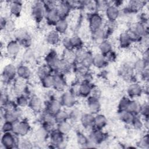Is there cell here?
I'll return each mask as SVG.
<instances>
[{"label":"cell","mask_w":149,"mask_h":149,"mask_svg":"<svg viewBox=\"0 0 149 149\" xmlns=\"http://www.w3.org/2000/svg\"><path fill=\"white\" fill-rule=\"evenodd\" d=\"M20 137L13 132L3 133L1 138V146L5 149L18 148Z\"/></svg>","instance_id":"cell-1"},{"label":"cell","mask_w":149,"mask_h":149,"mask_svg":"<svg viewBox=\"0 0 149 149\" xmlns=\"http://www.w3.org/2000/svg\"><path fill=\"white\" fill-rule=\"evenodd\" d=\"M88 27L90 32L92 33L104 27V22L102 16L97 12L90 13L88 17Z\"/></svg>","instance_id":"cell-2"},{"label":"cell","mask_w":149,"mask_h":149,"mask_svg":"<svg viewBox=\"0 0 149 149\" xmlns=\"http://www.w3.org/2000/svg\"><path fill=\"white\" fill-rule=\"evenodd\" d=\"M47 9L42 1H35L31 8V14L34 20L40 23L45 19Z\"/></svg>","instance_id":"cell-3"},{"label":"cell","mask_w":149,"mask_h":149,"mask_svg":"<svg viewBox=\"0 0 149 149\" xmlns=\"http://www.w3.org/2000/svg\"><path fill=\"white\" fill-rule=\"evenodd\" d=\"M3 109V113L2 117L3 120L15 123L20 120L22 112L20 108L17 106L15 107H2Z\"/></svg>","instance_id":"cell-4"},{"label":"cell","mask_w":149,"mask_h":149,"mask_svg":"<svg viewBox=\"0 0 149 149\" xmlns=\"http://www.w3.org/2000/svg\"><path fill=\"white\" fill-rule=\"evenodd\" d=\"M13 39L16 40L22 47L30 48L31 44V38L28 31L24 29H16L13 33Z\"/></svg>","instance_id":"cell-5"},{"label":"cell","mask_w":149,"mask_h":149,"mask_svg":"<svg viewBox=\"0 0 149 149\" xmlns=\"http://www.w3.org/2000/svg\"><path fill=\"white\" fill-rule=\"evenodd\" d=\"M119 75L123 79L133 82V78L135 75V72L133 69V62L127 61L120 65L118 69Z\"/></svg>","instance_id":"cell-6"},{"label":"cell","mask_w":149,"mask_h":149,"mask_svg":"<svg viewBox=\"0 0 149 149\" xmlns=\"http://www.w3.org/2000/svg\"><path fill=\"white\" fill-rule=\"evenodd\" d=\"M49 144L52 148H65L66 145L65 136L58 131L56 128L49 133Z\"/></svg>","instance_id":"cell-7"},{"label":"cell","mask_w":149,"mask_h":149,"mask_svg":"<svg viewBox=\"0 0 149 149\" xmlns=\"http://www.w3.org/2000/svg\"><path fill=\"white\" fill-rule=\"evenodd\" d=\"M31 130V126L29 122L26 120H20L14 123L13 133L20 137L27 136Z\"/></svg>","instance_id":"cell-8"},{"label":"cell","mask_w":149,"mask_h":149,"mask_svg":"<svg viewBox=\"0 0 149 149\" xmlns=\"http://www.w3.org/2000/svg\"><path fill=\"white\" fill-rule=\"evenodd\" d=\"M90 143L96 147V146L102 144L107 138V134L103 132L102 130L93 128L90 130L88 135Z\"/></svg>","instance_id":"cell-9"},{"label":"cell","mask_w":149,"mask_h":149,"mask_svg":"<svg viewBox=\"0 0 149 149\" xmlns=\"http://www.w3.org/2000/svg\"><path fill=\"white\" fill-rule=\"evenodd\" d=\"M1 74V79L4 83H10L17 76V66L12 63L6 65L3 68Z\"/></svg>","instance_id":"cell-10"},{"label":"cell","mask_w":149,"mask_h":149,"mask_svg":"<svg viewBox=\"0 0 149 149\" xmlns=\"http://www.w3.org/2000/svg\"><path fill=\"white\" fill-rule=\"evenodd\" d=\"M59 100L63 108L71 109L74 107L77 103V97L70 91H65L61 94Z\"/></svg>","instance_id":"cell-11"},{"label":"cell","mask_w":149,"mask_h":149,"mask_svg":"<svg viewBox=\"0 0 149 149\" xmlns=\"http://www.w3.org/2000/svg\"><path fill=\"white\" fill-rule=\"evenodd\" d=\"M144 93V88L137 81L131 82L127 88V97L130 99L138 98Z\"/></svg>","instance_id":"cell-12"},{"label":"cell","mask_w":149,"mask_h":149,"mask_svg":"<svg viewBox=\"0 0 149 149\" xmlns=\"http://www.w3.org/2000/svg\"><path fill=\"white\" fill-rule=\"evenodd\" d=\"M44 59L45 64L50 68L53 73H55L58 62L60 59L57 52L54 49L50 50L45 56Z\"/></svg>","instance_id":"cell-13"},{"label":"cell","mask_w":149,"mask_h":149,"mask_svg":"<svg viewBox=\"0 0 149 149\" xmlns=\"http://www.w3.org/2000/svg\"><path fill=\"white\" fill-rule=\"evenodd\" d=\"M104 13L107 21L111 22H116L121 15L120 9L112 4L111 2H110L109 5L107 6Z\"/></svg>","instance_id":"cell-14"},{"label":"cell","mask_w":149,"mask_h":149,"mask_svg":"<svg viewBox=\"0 0 149 149\" xmlns=\"http://www.w3.org/2000/svg\"><path fill=\"white\" fill-rule=\"evenodd\" d=\"M22 46L16 40L14 39L10 40L6 44L5 48L6 54L11 57L15 58L19 54Z\"/></svg>","instance_id":"cell-15"},{"label":"cell","mask_w":149,"mask_h":149,"mask_svg":"<svg viewBox=\"0 0 149 149\" xmlns=\"http://www.w3.org/2000/svg\"><path fill=\"white\" fill-rule=\"evenodd\" d=\"M86 106L88 112L94 115L99 113L101 109V104L99 98L92 95L87 98Z\"/></svg>","instance_id":"cell-16"},{"label":"cell","mask_w":149,"mask_h":149,"mask_svg":"<svg viewBox=\"0 0 149 149\" xmlns=\"http://www.w3.org/2000/svg\"><path fill=\"white\" fill-rule=\"evenodd\" d=\"M53 74L54 77L53 88L58 92L65 91L67 87V83L64 74L61 73H54Z\"/></svg>","instance_id":"cell-17"},{"label":"cell","mask_w":149,"mask_h":149,"mask_svg":"<svg viewBox=\"0 0 149 149\" xmlns=\"http://www.w3.org/2000/svg\"><path fill=\"white\" fill-rule=\"evenodd\" d=\"M28 107L36 113L41 112L43 107V102L41 98L35 94L31 95L29 97Z\"/></svg>","instance_id":"cell-18"},{"label":"cell","mask_w":149,"mask_h":149,"mask_svg":"<svg viewBox=\"0 0 149 149\" xmlns=\"http://www.w3.org/2000/svg\"><path fill=\"white\" fill-rule=\"evenodd\" d=\"M93 88L94 87L91 81H80L78 86V96L87 98L91 95Z\"/></svg>","instance_id":"cell-19"},{"label":"cell","mask_w":149,"mask_h":149,"mask_svg":"<svg viewBox=\"0 0 149 149\" xmlns=\"http://www.w3.org/2000/svg\"><path fill=\"white\" fill-rule=\"evenodd\" d=\"M62 109L63 107L59 99L52 98L47 101L45 111L55 115Z\"/></svg>","instance_id":"cell-20"},{"label":"cell","mask_w":149,"mask_h":149,"mask_svg":"<svg viewBox=\"0 0 149 149\" xmlns=\"http://www.w3.org/2000/svg\"><path fill=\"white\" fill-rule=\"evenodd\" d=\"M79 122L84 129L91 130L94 128V114L89 112L83 113Z\"/></svg>","instance_id":"cell-21"},{"label":"cell","mask_w":149,"mask_h":149,"mask_svg":"<svg viewBox=\"0 0 149 149\" xmlns=\"http://www.w3.org/2000/svg\"><path fill=\"white\" fill-rule=\"evenodd\" d=\"M0 27L1 31L8 33H13L16 30L15 22L11 19H7L3 16L1 17Z\"/></svg>","instance_id":"cell-22"},{"label":"cell","mask_w":149,"mask_h":149,"mask_svg":"<svg viewBox=\"0 0 149 149\" xmlns=\"http://www.w3.org/2000/svg\"><path fill=\"white\" fill-rule=\"evenodd\" d=\"M62 36L54 29L48 31L45 36L46 42L50 45L56 46L61 42Z\"/></svg>","instance_id":"cell-23"},{"label":"cell","mask_w":149,"mask_h":149,"mask_svg":"<svg viewBox=\"0 0 149 149\" xmlns=\"http://www.w3.org/2000/svg\"><path fill=\"white\" fill-rule=\"evenodd\" d=\"M129 29L133 31L140 38L148 34L147 24L139 21L133 23Z\"/></svg>","instance_id":"cell-24"},{"label":"cell","mask_w":149,"mask_h":149,"mask_svg":"<svg viewBox=\"0 0 149 149\" xmlns=\"http://www.w3.org/2000/svg\"><path fill=\"white\" fill-rule=\"evenodd\" d=\"M56 10L61 18L67 19V17L70 14L72 9L67 1L58 2L56 7Z\"/></svg>","instance_id":"cell-25"},{"label":"cell","mask_w":149,"mask_h":149,"mask_svg":"<svg viewBox=\"0 0 149 149\" xmlns=\"http://www.w3.org/2000/svg\"><path fill=\"white\" fill-rule=\"evenodd\" d=\"M8 9L10 14L13 17L20 15L23 10V3L20 1H12L9 2Z\"/></svg>","instance_id":"cell-26"},{"label":"cell","mask_w":149,"mask_h":149,"mask_svg":"<svg viewBox=\"0 0 149 149\" xmlns=\"http://www.w3.org/2000/svg\"><path fill=\"white\" fill-rule=\"evenodd\" d=\"M108 63L106 57L100 52H98L93 54V66L95 68L103 69L107 66Z\"/></svg>","instance_id":"cell-27"},{"label":"cell","mask_w":149,"mask_h":149,"mask_svg":"<svg viewBox=\"0 0 149 149\" xmlns=\"http://www.w3.org/2000/svg\"><path fill=\"white\" fill-rule=\"evenodd\" d=\"M32 72L29 66L22 63L17 66V76L22 80H28L31 76Z\"/></svg>","instance_id":"cell-28"},{"label":"cell","mask_w":149,"mask_h":149,"mask_svg":"<svg viewBox=\"0 0 149 149\" xmlns=\"http://www.w3.org/2000/svg\"><path fill=\"white\" fill-rule=\"evenodd\" d=\"M61 19L56 8L47 10L45 20L49 26H54L56 23Z\"/></svg>","instance_id":"cell-29"},{"label":"cell","mask_w":149,"mask_h":149,"mask_svg":"<svg viewBox=\"0 0 149 149\" xmlns=\"http://www.w3.org/2000/svg\"><path fill=\"white\" fill-rule=\"evenodd\" d=\"M49 132L42 125L38 127L34 133L35 139L39 143L45 142L48 139H49Z\"/></svg>","instance_id":"cell-30"},{"label":"cell","mask_w":149,"mask_h":149,"mask_svg":"<svg viewBox=\"0 0 149 149\" xmlns=\"http://www.w3.org/2000/svg\"><path fill=\"white\" fill-rule=\"evenodd\" d=\"M108 124V119L107 117L102 113H98L94 115V128L103 130Z\"/></svg>","instance_id":"cell-31"},{"label":"cell","mask_w":149,"mask_h":149,"mask_svg":"<svg viewBox=\"0 0 149 149\" xmlns=\"http://www.w3.org/2000/svg\"><path fill=\"white\" fill-rule=\"evenodd\" d=\"M69 22L67 19L61 18L54 25V30L59 33L61 36L64 35L69 29Z\"/></svg>","instance_id":"cell-32"},{"label":"cell","mask_w":149,"mask_h":149,"mask_svg":"<svg viewBox=\"0 0 149 149\" xmlns=\"http://www.w3.org/2000/svg\"><path fill=\"white\" fill-rule=\"evenodd\" d=\"M118 112V118L120 119V120H121V122L127 125H130L132 124L134 118L136 116L127 110Z\"/></svg>","instance_id":"cell-33"},{"label":"cell","mask_w":149,"mask_h":149,"mask_svg":"<svg viewBox=\"0 0 149 149\" xmlns=\"http://www.w3.org/2000/svg\"><path fill=\"white\" fill-rule=\"evenodd\" d=\"M56 129L64 136H66L72 129V123L69 120L58 123L56 125Z\"/></svg>","instance_id":"cell-34"},{"label":"cell","mask_w":149,"mask_h":149,"mask_svg":"<svg viewBox=\"0 0 149 149\" xmlns=\"http://www.w3.org/2000/svg\"><path fill=\"white\" fill-rule=\"evenodd\" d=\"M118 44L122 49H127L132 44L126 31L121 33L118 37Z\"/></svg>","instance_id":"cell-35"},{"label":"cell","mask_w":149,"mask_h":149,"mask_svg":"<svg viewBox=\"0 0 149 149\" xmlns=\"http://www.w3.org/2000/svg\"><path fill=\"white\" fill-rule=\"evenodd\" d=\"M133 69L136 73L140 74L148 66V63L146 62L141 57L137 58L133 62Z\"/></svg>","instance_id":"cell-36"},{"label":"cell","mask_w":149,"mask_h":149,"mask_svg":"<svg viewBox=\"0 0 149 149\" xmlns=\"http://www.w3.org/2000/svg\"><path fill=\"white\" fill-rule=\"evenodd\" d=\"M99 52L102 54L103 55L106 56L109 53L113 51V46L112 43L107 40H105L99 43L98 44Z\"/></svg>","instance_id":"cell-37"},{"label":"cell","mask_w":149,"mask_h":149,"mask_svg":"<svg viewBox=\"0 0 149 149\" xmlns=\"http://www.w3.org/2000/svg\"><path fill=\"white\" fill-rule=\"evenodd\" d=\"M76 141L79 145L83 148L93 147L90 144L88 136L85 135L83 132H78L76 133Z\"/></svg>","instance_id":"cell-38"},{"label":"cell","mask_w":149,"mask_h":149,"mask_svg":"<svg viewBox=\"0 0 149 149\" xmlns=\"http://www.w3.org/2000/svg\"><path fill=\"white\" fill-rule=\"evenodd\" d=\"M69 39L72 49L73 51L84 48V41L79 35L74 34L69 37Z\"/></svg>","instance_id":"cell-39"},{"label":"cell","mask_w":149,"mask_h":149,"mask_svg":"<svg viewBox=\"0 0 149 149\" xmlns=\"http://www.w3.org/2000/svg\"><path fill=\"white\" fill-rule=\"evenodd\" d=\"M141 104H140V102L137 100L135 99H130L126 110L135 115H139L141 108Z\"/></svg>","instance_id":"cell-40"},{"label":"cell","mask_w":149,"mask_h":149,"mask_svg":"<svg viewBox=\"0 0 149 149\" xmlns=\"http://www.w3.org/2000/svg\"><path fill=\"white\" fill-rule=\"evenodd\" d=\"M83 114V112L75 107L71 108L70 111L69 112V120L72 123H76L80 122V118Z\"/></svg>","instance_id":"cell-41"},{"label":"cell","mask_w":149,"mask_h":149,"mask_svg":"<svg viewBox=\"0 0 149 149\" xmlns=\"http://www.w3.org/2000/svg\"><path fill=\"white\" fill-rule=\"evenodd\" d=\"M22 58L23 62L26 63L33 62L36 58V54L34 51L30 47L26 48L22 55Z\"/></svg>","instance_id":"cell-42"},{"label":"cell","mask_w":149,"mask_h":149,"mask_svg":"<svg viewBox=\"0 0 149 149\" xmlns=\"http://www.w3.org/2000/svg\"><path fill=\"white\" fill-rule=\"evenodd\" d=\"M92 38L93 41L96 42L98 44L102 42V41L107 39V36L106 33L102 27L93 33H91Z\"/></svg>","instance_id":"cell-43"},{"label":"cell","mask_w":149,"mask_h":149,"mask_svg":"<svg viewBox=\"0 0 149 149\" xmlns=\"http://www.w3.org/2000/svg\"><path fill=\"white\" fill-rule=\"evenodd\" d=\"M40 80L42 86L44 88H53L54 81V77L53 73H51L45 76V77L41 79Z\"/></svg>","instance_id":"cell-44"},{"label":"cell","mask_w":149,"mask_h":149,"mask_svg":"<svg viewBox=\"0 0 149 149\" xmlns=\"http://www.w3.org/2000/svg\"><path fill=\"white\" fill-rule=\"evenodd\" d=\"M135 130H141L144 128V122L143 119L139 115H136L130 125Z\"/></svg>","instance_id":"cell-45"},{"label":"cell","mask_w":149,"mask_h":149,"mask_svg":"<svg viewBox=\"0 0 149 149\" xmlns=\"http://www.w3.org/2000/svg\"><path fill=\"white\" fill-rule=\"evenodd\" d=\"M29 101V97H28L27 95L21 94L16 97L15 104L16 106L19 108H24L26 107H28Z\"/></svg>","instance_id":"cell-46"},{"label":"cell","mask_w":149,"mask_h":149,"mask_svg":"<svg viewBox=\"0 0 149 149\" xmlns=\"http://www.w3.org/2000/svg\"><path fill=\"white\" fill-rule=\"evenodd\" d=\"M51 73H53L50 69V68L45 63L39 66L37 70V74L40 80L42 77H45V76Z\"/></svg>","instance_id":"cell-47"},{"label":"cell","mask_w":149,"mask_h":149,"mask_svg":"<svg viewBox=\"0 0 149 149\" xmlns=\"http://www.w3.org/2000/svg\"><path fill=\"white\" fill-rule=\"evenodd\" d=\"M55 118L56 123L69 120V112L66 109H62L55 115Z\"/></svg>","instance_id":"cell-48"},{"label":"cell","mask_w":149,"mask_h":149,"mask_svg":"<svg viewBox=\"0 0 149 149\" xmlns=\"http://www.w3.org/2000/svg\"><path fill=\"white\" fill-rule=\"evenodd\" d=\"M139 115L143 119H149V105L148 102L141 104Z\"/></svg>","instance_id":"cell-49"},{"label":"cell","mask_w":149,"mask_h":149,"mask_svg":"<svg viewBox=\"0 0 149 149\" xmlns=\"http://www.w3.org/2000/svg\"><path fill=\"white\" fill-rule=\"evenodd\" d=\"M130 101V98L128 97L125 96L121 98L118 104V111L126 110Z\"/></svg>","instance_id":"cell-50"},{"label":"cell","mask_w":149,"mask_h":149,"mask_svg":"<svg viewBox=\"0 0 149 149\" xmlns=\"http://www.w3.org/2000/svg\"><path fill=\"white\" fill-rule=\"evenodd\" d=\"M137 146L141 148H149V137L148 133L144 135L137 143Z\"/></svg>","instance_id":"cell-51"},{"label":"cell","mask_w":149,"mask_h":149,"mask_svg":"<svg viewBox=\"0 0 149 149\" xmlns=\"http://www.w3.org/2000/svg\"><path fill=\"white\" fill-rule=\"evenodd\" d=\"M110 2L107 1H96L97 12L98 13L104 12Z\"/></svg>","instance_id":"cell-52"},{"label":"cell","mask_w":149,"mask_h":149,"mask_svg":"<svg viewBox=\"0 0 149 149\" xmlns=\"http://www.w3.org/2000/svg\"><path fill=\"white\" fill-rule=\"evenodd\" d=\"M13 125L14 123L4 120L1 125V132L2 133H8L12 132L13 130Z\"/></svg>","instance_id":"cell-53"},{"label":"cell","mask_w":149,"mask_h":149,"mask_svg":"<svg viewBox=\"0 0 149 149\" xmlns=\"http://www.w3.org/2000/svg\"><path fill=\"white\" fill-rule=\"evenodd\" d=\"M19 147L22 148H33V143L27 139H20L18 148Z\"/></svg>","instance_id":"cell-54"},{"label":"cell","mask_w":149,"mask_h":149,"mask_svg":"<svg viewBox=\"0 0 149 149\" xmlns=\"http://www.w3.org/2000/svg\"><path fill=\"white\" fill-rule=\"evenodd\" d=\"M10 100L9 98V96L7 94V93L4 91L3 92L1 91V107H5L6 105H8L10 103Z\"/></svg>","instance_id":"cell-55"},{"label":"cell","mask_w":149,"mask_h":149,"mask_svg":"<svg viewBox=\"0 0 149 149\" xmlns=\"http://www.w3.org/2000/svg\"><path fill=\"white\" fill-rule=\"evenodd\" d=\"M130 41H132V44L134 42H139L140 37H139L133 31H132L131 29H129L127 31H126Z\"/></svg>","instance_id":"cell-56"},{"label":"cell","mask_w":149,"mask_h":149,"mask_svg":"<svg viewBox=\"0 0 149 149\" xmlns=\"http://www.w3.org/2000/svg\"><path fill=\"white\" fill-rule=\"evenodd\" d=\"M62 45L63 46V47L65 48V50H69V51H73L72 49L71 44H70V39H69V37H65L63 38H62V40H61V42Z\"/></svg>","instance_id":"cell-57"},{"label":"cell","mask_w":149,"mask_h":149,"mask_svg":"<svg viewBox=\"0 0 149 149\" xmlns=\"http://www.w3.org/2000/svg\"><path fill=\"white\" fill-rule=\"evenodd\" d=\"M140 76L141 79L145 82H148V79H149V70H148V68H146L144 70H143L141 73L139 74Z\"/></svg>","instance_id":"cell-58"},{"label":"cell","mask_w":149,"mask_h":149,"mask_svg":"<svg viewBox=\"0 0 149 149\" xmlns=\"http://www.w3.org/2000/svg\"><path fill=\"white\" fill-rule=\"evenodd\" d=\"M105 57L108 62H112L115 61V60L117 58V55H116V53L114 52V51L113 50L110 53H109Z\"/></svg>","instance_id":"cell-59"},{"label":"cell","mask_w":149,"mask_h":149,"mask_svg":"<svg viewBox=\"0 0 149 149\" xmlns=\"http://www.w3.org/2000/svg\"><path fill=\"white\" fill-rule=\"evenodd\" d=\"M141 58L147 63H149V50L148 48H147L144 49V52H143V55Z\"/></svg>","instance_id":"cell-60"}]
</instances>
